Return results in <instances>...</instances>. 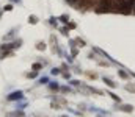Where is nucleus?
Listing matches in <instances>:
<instances>
[{
  "mask_svg": "<svg viewBox=\"0 0 135 117\" xmlns=\"http://www.w3.org/2000/svg\"><path fill=\"white\" fill-rule=\"evenodd\" d=\"M120 75H121L123 78H127V73H126V72H123V70H120Z\"/></svg>",
  "mask_w": 135,
  "mask_h": 117,
  "instance_id": "nucleus-7",
  "label": "nucleus"
},
{
  "mask_svg": "<svg viewBox=\"0 0 135 117\" xmlns=\"http://www.w3.org/2000/svg\"><path fill=\"white\" fill-rule=\"evenodd\" d=\"M66 2H69V3H77V2H80V0H66Z\"/></svg>",
  "mask_w": 135,
  "mask_h": 117,
  "instance_id": "nucleus-10",
  "label": "nucleus"
},
{
  "mask_svg": "<svg viewBox=\"0 0 135 117\" xmlns=\"http://www.w3.org/2000/svg\"><path fill=\"white\" fill-rule=\"evenodd\" d=\"M104 81L107 83V86H110V87H115V83H113V81H110L108 78H104Z\"/></svg>",
  "mask_w": 135,
  "mask_h": 117,
  "instance_id": "nucleus-3",
  "label": "nucleus"
},
{
  "mask_svg": "<svg viewBox=\"0 0 135 117\" xmlns=\"http://www.w3.org/2000/svg\"><path fill=\"white\" fill-rule=\"evenodd\" d=\"M121 109H123V111H126V112H132V109H133V108H132L130 105H123V106H121Z\"/></svg>",
  "mask_w": 135,
  "mask_h": 117,
  "instance_id": "nucleus-2",
  "label": "nucleus"
},
{
  "mask_svg": "<svg viewBox=\"0 0 135 117\" xmlns=\"http://www.w3.org/2000/svg\"><path fill=\"white\" fill-rule=\"evenodd\" d=\"M36 47H38V50H44V48H46V45H44L43 42H39V44H38Z\"/></svg>",
  "mask_w": 135,
  "mask_h": 117,
  "instance_id": "nucleus-6",
  "label": "nucleus"
},
{
  "mask_svg": "<svg viewBox=\"0 0 135 117\" xmlns=\"http://www.w3.org/2000/svg\"><path fill=\"white\" fill-rule=\"evenodd\" d=\"M5 9H6V11H11V9H13V6H11V5H6V6H5Z\"/></svg>",
  "mask_w": 135,
  "mask_h": 117,
  "instance_id": "nucleus-9",
  "label": "nucleus"
},
{
  "mask_svg": "<svg viewBox=\"0 0 135 117\" xmlns=\"http://www.w3.org/2000/svg\"><path fill=\"white\" fill-rule=\"evenodd\" d=\"M132 13H133V14H135V3H133V9H132Z\"/></svg>",
  "mask_w": 135,
  "mask_h": 117,
  "instance_id": "nucleus-11",
  "label": "nucleus"
},
{
  "mask_svg": "<svg viewBox=\"0 0 135 117\" xmlns=\"http://www.w3.org/2000/svg\"><path fill=\"white\" fill-rule=\"evenodd\" d=\"M61 21H63V22H68L69 17H68V16H61Z\"/></svg>",
  "mask_w": 135,
  "mask_h": 117,
  "instance_id": "nucleus-8",
  "label": "nucleus"
},
{
  "mask_svg": "<svg viewBox=\"0 0 135 117\" xmlns=\"http://www.w3.org/2000/svg\"><path fill=\"white\" fill-rule=\"evenodd\" d=\"M28 21H30V24H36V22H38V17H36V16H30Z\"/></svg>",
  "mask_w": 135,
  "mask_h": 117,
  "instance_id": "nucleus-4",
  "label": "nucleus"
},
{
  "mask_svg": "<svg viewBox=\"0 0 135 117\" xmlns=\"http://www.w3.org/2000/svg\"><path fill=\"white\" fill-rule=\"evenodd\" d=\"M41 67H43V66H41L39 63H35V64H33V69H35V70H39Z\"/></svg>",
  "mask_w": 135,
  "mask_h": 117,
  "instance_id": "nucleus-5",
  "label": "nucleus"
},
{
  "mask_svg": "<svg viewBox=\"0 0 135 117\" xmlns=\"http://www.w3.org/2000/svg\"><path fill=\"white\" fill-rule=\"evenodd\" d=\"M21 97H22V92L17 91V92H13V94L8 97V100H16V99H21Z\"/></svg>",
  "mask_w": 135,
  "mask_h": 117,
  "instance_id": "nucleus-1",
  "label": "nucleus"
}]
</instances>
